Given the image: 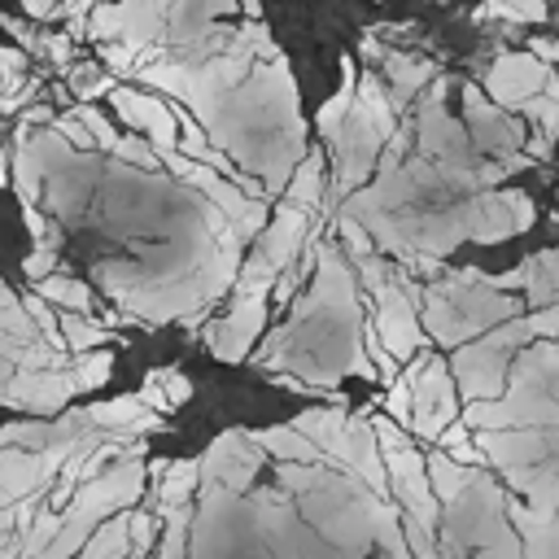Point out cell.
Masks as SVG:
<instances>
[{
  "mask_svg": "<svg viewBox=\"0 0 559 559\" xmlns=\"http://www.w3.org/2000/svg\"><path fill=\"white\" fill-rule=\"evenodd\" d=\"M341 70H345V79H341V92H336V96H332V100L319 109V118H314V127H319L328 140L336 135V127H341V122H345V114L354 109V92H358V70H354V61H349V57L341 61Z\"/></svg>",
  "mask_w": 559,
  "mask_h": 559,
  "instance_id": "cell-15",
  "label": "cell"
},
{
  "mask_svg": "<svg viewBox=\"0 0 559 559\" xmlns=\"http://www.w3.org/2000/svg\"><path fill=\"white\" fill-rule=\"evenodd\" d=\"M258 437V445L266 450V454H275L280 463H328V454L301 432V428H280V424H271V428H262V432H253ZM332 467V463H328Z\"/></svg>",
  "mask_w": 559,
  "mask_h": 559,
  "instance_id": "cell-10",
  "label": "cell"
},
{
  "mask_svg": "<svg viewBox=\"0 0 559 559\" xmlns=\"http://www.w3.org/2000/svg\"><path fill=\"white\" fill-rule=\"evenodd\" d=\"M262 454H266V450L258 445L253 432L231 428V432H223V437L201 454V485H223V489H231V493H245V489L253 485L258 467H262Z\"/></svg>",
  "mask_w": 559,
  "mask_h": 559,
  "instance_id": "cell-3",
  "label": "cell"
},
{
  "mask_svg": "<svg viewBox=\"0 0 559 559\" xmlns=\"http://www.w3.org/2000/svg\"><path fill=\"white\" fill-rule=\"evenodd\" d=\"M109 371H114L109 349H87V354H74V358H70V376H74V389H79V393L100 389V384L109 380Z\"/></svg>",
  "mask_w": 559,
  "mask_h": 559,
  "instance_id": "cell-19",
  "label": "cell"
},
{
  "mask_svg": "<svg viewBox=\"0 0 559 559\" xmlns=\"http://www.w3.org/2000/svg\"><path fill=\"white\" fill-rule=\"evenodd\" d=\"M114 153H118L122 162H131V166H144V170H157V162H162V153H157L148 140H140V131H135V135H118Z\"/></svg>",
  "mask_w": 559,
  "mask_h": 559,
  "instance_id": "cell-22",
  "label": "cell"
},
{
  "mask_svg": "<svg viewBox=\"0 0 559 559\" xmlns=\"http://www.w3.org/2000/svg\"><path fill=\"white\" fill-rule=\"evenodd\" d=\"M35 293H44L48 301H57V306H66V310H92V288L83 284V280H66V275H44V280H35Z\"/></svg>",
  "mask_w": 559,
  "mask_h": 559,
  "instance_id": "cell-18",
  "label": "cell"
},
{
  "mask_svg": "<svg viewBox=\"0 0 559 559\" xmlns=\"http://www.w3.org/2000/svg\"><path fill=\"white\" fill-rule=\"evenodd\" d=\"M74 376L70 367L57 371V367H44V371H13L4 380V393L0 402L4 406H17V411H39V415H57L70 397H74Z\"/></svg>",
  "mask_w": 559,
  "mask_h": 559,
  "instance_id": "cell-5",
  "label": "cell"
},
{
  "mask_svg": "<svg viewBox=\"0 0 559 559\" xmlns=\"http://www.w3.org/2000/svg\"><path fill=\"white\" fill-rule=\"evenodd\" d=\"M0 183H9V162H4V148H0Z\"/></svg>",
  "mask_w": 559,
  "mask_h": 559,
  "instance_id": "cell-30",
  "label": "cell"
},
{
  "mask_svg": "<svg viewBox=\"0 0 559 559\" xmlns=\"http://www.w3.org/2000/svg\"><path fill=\"white\" fill-rule=\"evenodd\" d=\"M367 354H371V367H376V376L389 384L393 376H397V358L384 349V341H380V332H376V323H367Z\"/></svg>",
  "mask_w": 559,
  "mask_h": 559,
  "instance_id": "cell-24",
  "label": "cell"
},
{
  "mask_svg": "<svg viewBox=\"0 0 559 559\" xmlns=\"http://www.w3.org/2000/svg\"><path fill=\"white\" fill-rule=\"evenodd\" d=\"M288 201L301 210H314L323 201V157H301L297 175H288Z\"/></svg>",
  "mask_w": 559,
  "mask_h": 559,
  "instance_id": "cell-16",
  "label": "cell"
},
{
  "mask_svg": "<svg viewBox=\"0 0 559 559\" xmlns=\"http://www.w3.org/2000/svg\"><path fill=\"white\" fill-rule=\"evenodd\" d=\"M463 109H467V122H472V144L480 153L507 157V153L524 148V127L515 118H507L498 100H485L480 87H463Z\"/></svg>",
  "mask_w": 559,
  "mask_h": 559,
  "instance_id": "cell-6",
  "label": "cell"
},
{
  "mask_svg": "<svg viewBox=\"0 0 559 559\" xmlns=\"http://www.w3.org/2000/svg\"><path fill=\"white\" fill-rule=\"evenodd\" d=\"M61 336H66L70 354H87V349L109 341V328L100 319H87V310H66L61 314Z\"/></svg>",
  "mask_w": 559,
  "mask_h": 559,
  "instance_id": "cell-14",
  "label": "cell"
},
{
  "mask_svg": "<svg viewBox=\"0 0 559 559\" xmlns=\"http://www.w3.org/2000/svg\"><path fill=\"white\" fill-rule=\"evenodd\" d=\"M153 515L148 511H127V559H144L153 546Z\"/></svg>",
  "mask_w": 559,
  "mask_h": 559,
  "instance_id": "cell-20",
  "label": "cell"
},
{
  "mask_svg": "<svg viewBox=\"0 0 559 559\" xmlns=\"http://www.w3.org/2000/svg\"><path fill=\"white\" fill-rule=\"evenodd\" d=\"M411 380H415V376H406V371L389 380V397H384V411H389L397 424H411Z\"/></svg>",
  "mask_w": 559,
  "mask_h": 559,
  "instance_id": "cell-23",
  "label": "cell"
},
{
  "mask_svg": "<svg viewBox=\"0 0 559 559\" xmlns=\"http://www.w3.org/2000/svg\"><path fill=\"white\" fill-rule=\"evenodd\" d=\"M266 306H271V288H240V284H236L231 314L205 328L210 349H214L218 358H227V362H240L245 349L253 345V336H258L262 323H266Z\"/></svg>",
  "mask_w": 559,
  "mask_h": 559,
  "instance_id": "cell-4",
  "label": "cell"
},
{
  "mask_svg": "<svg viewBox=\"0 0 559 559\" xmlns=\"http://www.w3.org/2000/svg\"><path fill=\"white\" fill-rule=\"evenodd\" d=\"M157 380H162V389H166L170 406H183V402L192 397V384H188V376H183V371H175V367H157Z\"/></svg>",
  "mask_w": 559,
  "mask_h": 559,
  "instance_id": "cell-27",
  "label": "cell"
},
{
  "mask_svg": "<svg viewBox=\"0 0 559 559\" xmlns=\"http://www.w3.org/2000/svg\"><path fill=\"white\" fill-rule=\"evenodd\" d=\"M424 467H428V485H432V493L441 498V507L454 502V498L472 485V476H476V467H467V463H459V459H450V454H441V450H432V454L424 459Z\"/></svg>",
  "mask_w": 559,
  "mask_h": 559,
  "instance_id": "cell-11",
  "label": "cell"
},
{
  "mask_svg": "<svg viewBox=\"0 0 559 559\" xmlns=\"http://www.w3.org/2000/svg\"><path fill=\"white\" fill-rule=\"evenodd\" d=\"M450 419H459L450 367L441 358H428L411 380V428L419 441H437Z\"/></svg>",
  "mask_w": 559,
  "mask_h": 559,
  "instance_id": "cell-2",
  "label": "cell"
},
{
  "mask_svg": "<svg viewBox=\"0 0 559 559\" xmlns=\"http://www.w3.org/2000/svg\"><path fill=\"white\" fill-rule=\"evenodd\" d=\"M192 489H201V463L197 459H179V463H166L162 467V485H157V511L166 515L170 507L188 502Z\"/></svg>",
  "mask_w": 559,
  "mask_h": 559,
  "instance_id": "cell-12",
  "label": "cell"
},
{
  "mask_svg": "<svg viewBox=\"0 0 559 559\" xmlns=\"http://www.w3.org/2000/svg\"><path fill=\"white\" fill-rule=\"evenodd\" d=\"M384 74L393 83V100L402 105V100L415 96V87H424L432 79V66L428 61H406V57H384Z\"/></svg>",
  "mask_w": 559,
  "mask_h": 559,
  "instance_id": "cell-17",
  "label": "cell"
},
{
  "mask_svg": "<svg viewBox=\"0 0 559 559\" xmlns=\"http://www.w3.org/2000/svg\"><path fill=\"white\" fill-rule=\"evenodd\" d=\"M550 79L546 61L542 57H528V52H507L489 66L485 74V87H489V100H498L502 109H520V100H528L533 92H542V83Z\"/></svg>",
  "mask_w": 559,
  "mask_h": 559,
  "instance_id": "cell-8",
  "label": "cell"
},
{
  "mask_svg": "<svg viewBox=\"0 0 559 559\" xmlns=\"http://www.w3.org/2000/svg\"><path fill=\"white\" fill-rule=\"evenodd\" d=\"M22 271H26V280H31V284H35V280H44V275H52V271H57V249L35 245V253H26V258H22Z\"/></svg>",
  "mask_w": 559,
  "mask_h": 559,
  "instance_id": "cell-26",
  "label": "cell"
},
{
  "mask_svg": "<svg viewBox=\"0 0 559 559\" xmlns=\"http://www.w3.org/2000/svg\"><path fill=\"white\" fill-rule=\"evenodd\" d=\"M480 280H485L489 288H498V293L524 288V293H528V306H550V301H559V249L533 253V258H524V262H520L515 271H507V275H485V271H480Z\"/></svg>",
  "mask_w": 559,
  "mask_h": 559,
  "instance_id": "cell-9",
  "label": "cell"
},
{
  "mask_svg": "<svg viewBox=\"0 0 559 559\" xmlns=\"http://www.w3.org/2000/svg\"><path fill=\"white\" fill-rule=\"evenodd\" d=\"M52 122H57V135H66L74 148H87V144H92V131L83 127L79 114H61V118H52Z\"/></svg>",
  "mask_w": 559,
  "mask_h": 559,
  "instance_id": "cell-29",
  "label": "cell"
},
{
  "mask_svg": "<svg viewBox=\"0 0 559 559\" xmlns=\"http://www.w3.org/2000/svg\"><path fill=\"white\" fill-rule=\"evenodd\" d=\"M70 79L79 83V96H83V100H96V96H109V92H114V74H96L92 66L74 70Z\"/></svg>",
  "mask_w": 559,
  "mask_h": 559,
  "instance_id": "cell-25",
  "label": "cell"
},
{
  "mask_svg": "<svg viewBox=\"0 0 559 559\" xmlns=\"http://www.w3.org/2000/svg\"><path fill=\"white\" fill-rule=\"evenodd\" d=\"M87 31L96 39H127L135 48L166 39V0H100Z\"/></svg>",
  "mask_w": 559,
  "mask_h": 559,
  "instance_id": "cell-1",
  "label": "cell"
},
{
  "mask_svg": "<svg viewBox=\"0 0 559 559\" xmlns=\"http://www.w3.org/2000/svg\"><path fill=\"white\" fill-rule=\"evenodd\" d=\"M74 114H79V118H83V127L92 131V144H96V148H105V153H114V144H118V131H114V122H105V114H100L92 100H83Z\"/></svg>",
  "mask_w": 559,
  "mask_h": 559,
  "instance_id": "cell-21",
  "label": "cell"
},
{
  "mask_svg": "<svg viewBox=\"0 0 559 559\" xmlns=\"http://www.w3.org/2000/svg\"><path fill=\"white\" fill-rule=\"evenodd\" d=\"M148 411H157V415H166L170 411V397H166V389H162V380H157V371H148L144 376V384H140V393H135Z\"/></svg>",
  "mask_w": 559,
  "mask_h": 559,
  "instance_id": "cell-28",
  "label": "cell"
},
{
  "mask_svg": "<svg viewBox=\"0 0 559 559\" xmlns=\"http://www.w3.org/2000/svg\"><path fill=\"white\" fill-rule=\"evenodd\" d=\"M0 485L22 498L39 485V454L35 450H22V445H0Z\"/></svg>",
  "mask_w": 559,
  "mask_h": 559,
  "instance_id": "cell-13",
  "label": "cell"
},
{
  "mask_svg": "<svg viewBox=\"0 0 559 559\" xmlns=\"http://www.w3.org/2000/svg\"><path fill=\"white\" fill-rule=\"evenodd\" d=\"M109 100H114V109L122 114V122H127L131 131L148 135V144H153L157 153H162V148H175V140H179V118H175L170 105H162V100L148 96V92L118 87V83H114Z\"/></svg>",
  "mask_w": 559,
  "mask_h": 559,
  "instance_id": "cell-7",
  "label": "cell"
}]
</instances>
